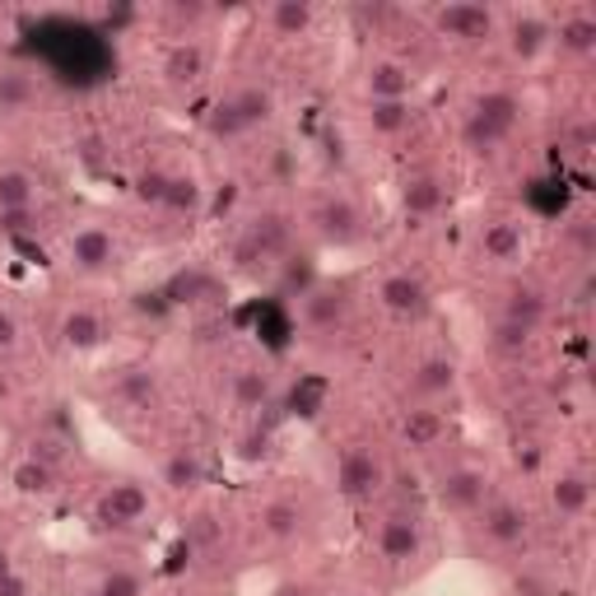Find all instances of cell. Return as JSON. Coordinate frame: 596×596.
<instances>
[{
    "label": "cell",
    "instance_id": "obj_50",
    "mask_svg": "<svg viewBox=\"0 0 596 596\" xmlns=\"http://www.w3.org/2000/svg\"><path fill=\"white\" fill-rule=\"evenodd\" d=\"M90 596H98V592H90Z\"/></svg>",
    "mask_w": 596,
    "mask_h": 596
},
{
    "label": "cell",
    "instance_id": "obj_37",
    "mask_svg": "<svg viewBox=\"0 0 596 596\" xmlns=\"http://www.w3.org/2000/svg\"><path fill=\"white\" fill-rule=\"evenodd\" d=\"M94 592L98 596H145V578L136 568H107Z\"/></svg>",
    "mask_w": 596,
    "mask_h": 596
},
{
    "label": "cell",
    "instance_id": "obj_1",
    "mask_svg": "<svg viewBox=\"0 0 596 596\" xmlns=\"http://www.w3.org/2000/svg\"><path fill=\"white\" fill-rule=\"evenodd\" d=\"M383 484H387V467H383L378 452L349 448V452L341 457V467H336V490H341L349 503H368L373 494H383Z\"/></svg>",
    "mask_w": 596,
    "mask_h": 596
},
{
    "label": "cell",
    "instance_id": "obj_14",
    "mask_svg": "<svg viewBox=\"0 0 596 596\" xmlns=\"http://www.w3.org/2000/svg\"><path fill=\"white\" fill-rule=\"evenodd\" d=\"M159 71H164V84H172V90H191L206 75V48L201 42H172Z\"/></svg>",
    "mask_w": 596,
    "mask_h": 596
},
{
    "label": "cell",
    "instance_id": "obj_13",
    "mask_svg": "<svg viewBox=\"0 0 596 596\" xmlns=\"http://www.w3.org/2000/svg\"><path fill=\"white\" fill-rule=\"evenodd\" d=\"M480 252H484V261H494V266H508V261H517V257L526 252L522 224H517V219H494V224H484Z\"/></svg>",
    "mask_w": 596,
    "mask_h": 596
},
{
    "label": "cell",
    "instance_id": "obj_18",
    "mask_svg": "<svg viewBox=\"0 0 596 596\" xmlns=\"http://www.w3.org/2000/svg\"><path fill=\"white\" fill-rule=\"evenodd\" d=\"M233 107V117L242 122V130H257V126H266L275 117V94L266 90V84H242V90L229 98Z\"/></svg>",
    "mask_w": 596,
    "mask_h": 596
},
{
    "label": "cell",
    "instance_id": "obj_24",
    "mask_svg": "<svg viewBox=\"0 0 596 596\" xmlns=\"http://www.w3.org/2000/svg\"><path fill=\"white\" fill-rule=\"evenodd\" d=\"M159 480L168 484V490H172V494H191V490H196V484H201V480H206V461H201V457H196V452H187V448H178V452H172V457L164 461V471H159Z\"/></svg>",
    "mask_w": 596,
    "mask_h": 596
},
{
    "label": "cell",
    "instance_id": "obj_7",
    "mask_svg": "<svg viewBox=\"0 0 596 596\" xmlns=\"http://www.w3.org/2000/svg\"><path fill=\"white\" fill-rule=\"evenodd\" d=\"M419 550H425V536H419V522L410 513L383 517V526H378V555L387 564H410V560H419Z\"/></svg>",
    "mask_w": 596,
    "mask_h": 596
},
{
    "label": "cell",
    "instance_id": "obj_38",
    "mask_svg": "<svg viewBox=\"0 0 596 596\" xmlns=\"http://www.w3.org/2000/svg\"><path fill=\"white\" fill-rule=\"evenodd\" d=\"M494 345L508 349V355H522V349L532 345V331L517 326V322H508V317H499V326H494Z\"/></svg>",
    "mask_w": 596,
    "mask_h": 596
},
{
    "label": "cell",
    "instance_id": "obj_23",
    "mask_svg": "<svg viewBox=\"0 0 596 596\" xmlns=\"http://www.w3.org/2000/svg\"><path fill=\"white\" fill-rule=\"evenodd\" d=\"M443 433H448V419L438 410H429V406L406 410V419H401V438L410 448H438L443 443Z\"/></svg>",
    "mask_w": 596,
    "mask_h": 596
},
{
    "label": "cell",
    "instance_id": "obj_16",
    "mask_svg": "<svg viewBox=\"0 0 596 596\" xmlns=\"http://www.w3.org/2000/svg\"><path fill=\"white\" fill-rule=\"evenodd\" d=\"M103 317L90 313V307H71V313L61 317V345L75 349V355H84V349H98L103 345Z\"/></svg>",
    "mask_w": 596,
    "mask_h": 596
},
{
    "label": "cell",
    "instance_id": "obj_9",
    "mask_svg": "<svg viewBox=\"0 0 596 596\" xmlns=\"http://www.w3.org/2000/svg\"><path fill=\"white\" fill-rule=\"evenodd\" d=\"M415 94V75L406 61H373L368 75H364V98L368 103H396V98H410Z\"/></svg>",
    "mask_w": 596,
    "mask_h": 596
},
{
    "label": "cell",
    "instance_id": "obj_47",
    "mask_svg": "<svg viewBox=\"0 0 596 596\" xmlns=\"http://www.w3.org/2000/svg\"><path fill=\"white\" fill-rule=\"evenodd\" d=\"M14 573V555H10V545H0V578H10Z\"/></svg>",
    "mask_w": 596,
    "mask_h": 596
},
{
    "label": "cell",
    "instance_id": "obj_46",
    "mask_svg": "<svg viewBox=\"0 0 596 596\" xmlns=\"http://www.w3.org/2000/svg\"><path fill=\"white\" fill-rule=\"evenodd\" d=\"M275 596H313V587H307V583H280Z\"/></svg>",
    "mask_w": 596,
    "mask_h": 596
},
{
    "label": "cell",
    "instance_id": "obj_12",
    "mask_svg": "<svg viewBox=\"0 0 596 596\" xmlns=\"http://www.w3.org/2000/svg\"><path fill=\"white\" fill-rule=\"evenodd\" d=\"M349 317V294L341 284H317L313 294H303V322L313 331H336Z\"/></svg>",
    "mask_w": 596,
    "mask_h": 596
},
{
    "label": "cell",
    "instance_id": "obj_36",
    "mask_svg": "<svg viewBox=\"0 0 596 596\" xmlns=\"http://www.w3.org/2000/svg\"><path fill=\"white\" fill-rule=\"evenodd\" d=\"M117 396L122 401H130V406H154V396H159V383H154V373H145V368H130V373H122V383H117Z\"/></svg>",
    "mask_w": 596,
    "mask_h": 596
},
{
    "label": "cell",
    "instance_id": "obj_4",
    "mask_svg": "<svg viewBox=\"0 0 596 596\" xmlns=\"http://www.w3.org/2000/svg\"><path fill=\"white\" fill-rule=\"evenodd\" d=\"M438 499H443L452 513H480L490 503V471L480 467H452L438 480Z\"/></svg>",
    "mask_w": 596,
    "mask_h": 596
},
{
    "label": "cell",
    "instance_id": "obj_15",
    "mask_svg": "<svg viewBox=\"0 0 596 596\" xmlns=\"http://www.w3.org/2000/svg\"><path fill=\"white\" fill-rule=\"evenodd\" d=\"M448 201V187L433 178V172H415V178L401 182V210L410 219H433Z\"/></svg>",
    "mask_w": 596,
    "mask_h": 596
},
{
    "label": "cell",
    "instance_id": "obj_28",
    "mask_svg": "<svg viewBox=\"0 0 596 596\" xmlns=\"http://www.w3.org/2000/svg\"><path fill=\"white\" fill-rule=\"evenodd\" d=\"M471 113L499 122L503 130H517V122H522V98H517L513 90H490V94H480V98L471 103Z\"/></svg>",
    "mask_w": 596,
    "mask_h": 596
},
{
    "label": "cell",
    "instance_id": "obj_44",
    "mask_svg": "<svg viewBox=\"0 0 596 596\" xmlns=\"http://www.w3.org/2000/svg\"><path fill=\"white\" fill-rule=\"evenodd\" d=\"M513 461H517V471H541V448L536 443H517Z\"/></svg>",
    "mask_w": 596,
    "mask_h": 596
},
{
    "label": "cell",
    "instance_id": "obj_26",
    "mask_svg": "<svg viewBox=\"0 0 596 596\" xmlns=\"http://www.w3.org/2000/svg\"><path fill=\"white\" fill-rule=\"evenodd\" d=\"M38 178L29 168H0V210H33Z\"/></svg>",
    "mask_w": 596,
    "mask_h": 596
},
{
    "label": "cell",
    "instance_id": "obj_39",
    "mask_svg": "<svg viewBox=\"0 0 596 596\" xmlns=\"http://www.w3.org/2000/svg\"><path fill=\"white\" fill-rule=\"evenodd\" d=\"M210 136H248V130H242V122L233 117V107H229V98L215 107V117H210Z\"/></svg>",
    "mask_w": 596,
    "mask_h": 596
},
{
    "label": "cell",
    "instance_id": "obj_3",
    "mask_svg": "<svg viewBox=\"0 0 596 596\" xmlns=\"http://www.w3.org/2000/svg\"><path fill=\"white\" fill-rule=\"evenodd\" d=\"M480 532L490 545H522L532 532V513L513 499H490L480 508Z\"/></svg>",
    "mask_w": 596,
    "mask_h": 596
},
{
    "label": "cell",
    "instance_id": "obj_35",
    "mask_svg": "<svg viewBox=\"0 0 596 596\" xmlns=\"http://www.w3.org/2000/svg\"><path fill=\"white\" fill-rule=\"evenodd\" d=\"M317 284H322V275H317V261H313V257H290V261H284V271H280V290L290 294V299L313 294Z\"/></svg>",
    "mask_w": 596,
    "mask_h": 596
},
{
    "label": "cell",
    "instance_id": "obj_43",
    "mask_svg": "<svg viewBox=\"0 0 596 596\" xmlns=\"http://www.w3.org/2000/svg\"><path fill=\"white\" fill-rule=\"evenodd\" d=\"M14 345H19V322L10 313H0V355H10Z\"/></svg>",
    "mask_w": 596,
    "mask_h": 596
},
{
    "label": "cell",
    "instance_id": "obj_20",
    "mask_svg": "<svg viewBox=\"0 0 596 596\" xmlns=\"http://www.w3.org/2000/svg\"><path fill=\"white\" fill-rule=\"evenodd\" d=\"M550 508L560 517H583L592 508V480L578 475V471H564L555 484H550Z\"/></svg>",
    "mask_w": 596,
    "mask_h": 596
},
{
    "label": "cell",
    "instance_id": "obj_49",
    "mask_svg": "<svg viewBox=\"0 0 596 596\" xmlns=\"http://www.w3.org/2000/svg\"><path fill=\"white\" fill-rule=\"evenodd\" d=\"M349 596H359V592H349Z\"/></svg>",
    "mask_w": 596,
    "mask_h": 596
},
{
    "label": "cell",
    "instance_id": "obj_30",
    "mask_svg": "<svg viewBox=\"0 0 596 596\" xmlns=\"http://www.w3.org/2000/svg\"><path fill=\"white\" fill-rule=\"evenodd\" d=\"M452 387H457V364L452 359H425L415 368V391L429 396V401L433 396H448Z\"/></svg>",
    "mask_w": 596,
    "mask_h": 596
},
{
    "label": "cell",
    "instance_id": "obj_45",
    "mask_svg": "<svg viewBox=\"0 0 596 596\" xmlns=\"http://www.w3.org/2000/svg\"><path fill=\"white\" fill-rule=\"evenodd\" d=\"M0 596H29V578L14 568L10 578H0Z\"/></svg>",
    "mask_w": 596,
    "mask_h": 596
},
{
    "label": "cell",
    "instance_id": "obj_31",
    "mask_svg": "<svg viewBox=\"0 0 596 596\" xmlns=\"http://www.w3.org/2000/svg\"><path fill=\"white\" fill-rule=\"evenodd\" d=\"M33 80L24 71H0V117H19L33 103Z\"/></svg>",
    "mask_w": 596,
    "mask_h": 596
},
{
    "label": "cell",
    "instance_id": "obj_19",
    "mask_svg": "<svg viewBox=\"0 0 596 596\" xmlns=\"http://www.w3.org/2000/svg\"><path fill=\"white\" fill-rule=\"evenodd\" d=\"M303 522H307V513L294 503V499H271L266 508H261V532H266L271 541H299L303 536Z\"/></svg>",
    "mask_w": 596,
    "mask_h": 596
},
{
    "label": "cell",
    "instance_id": "obj_33",
    "mask_svg": "<svg viewBox=\"0 0 596 596\" xmlns=\"http://www.w3.org/2000/svg\"><path fill=\"white\" fill-rule=\"evenodd\" d=\"M233 401L242 406V410H261L271 401V378L261 368H242V373H233Z\"/></svg>",
    "mask_w": 596,
    "mask_h": 596
},
{
    "label": "cell",
    "instance_id": "obj_25",
    "mask_svg": "<svg viewBox=\"0 0 596 596\" xmlns=\"http://www.w3.org/2000/svg\"><path fill=\"white\" fill-rule=\"evenodd\" d=\"M415 122V103L410 98H396V103H368V130L373 136H401Z\"/></svg>",
    "mask_w": 596,
    "mask_h": 596
},
{
    "label": "cell",
    "instance_id": "obj_42",
    "mask_svg": "<svg viewBox=\"0 0 596 596\" xmlns=\"http://www.w3.org/2000/svg\"><path fill=\"white\" fill-rule=\"evenodd\" d=\"M164 187H168V172H145V178H140V196H145V201H154V206H159Z\"/></svg>",
    "mask_w": 596,
    "mask_h": 596
},
{
    "label": "cell",
    "instance_id": "obj_6",
    "mask_svg": "<svg viewBox=\"0 0 596 596\" xmlns=\"http://www.w3.org/2000/svg\"><path fill=\"white\" fill-rule=\"evenodd\" d=\"M149 513V490L140 480H122V484H113L103 499H98V522L103 526H136L140 517Z\"/></svg>",
    "mask_w": 596,
    "mask_h": 596
},
{
    "label": "cell",
    "instance_id": "obj_41",
    "mask_svg": "<svg viewBox=\"0 0 596 596\" xmlns=\"http://www.w3.org/2000/svg\"><path fill=\"white\" fill-rule=\"evenodd\" d=\"M168 19H172V24H201V19H206V6H196V0H187V6H182V0H172V6H168Z\"/></svg>",
    "mask_w": 596,
    "mask_h": 596
},
{
    "label": "cell",
    "instance_id": "obj_34",
    "mask_svg": "<svg viewBox=\"0 0 596 596\" xmlns=\"http://www.w3.org/2000/svg\"><path fill=\"white\" fill-rule=\"evenodd\" d=\"M513 130H503L499 122H490V117H480V113H467V126H461V140H467V149H475V154H494Z\"/></svg>",
    "mask_w": 596,
    "mask_h": 596
},
{
    "label": "cell",
    "instance_id": "obj_10",
    "mask_svg": "<svg viewBox=\"0 0 596 596\" xmlns=\"http://www.w3.org/2000/svg\"><path fill=\"white\" fill-rule=\"evenodd\" d=\"M550 42H555V24H550L545 14H517L513 24H508V52L522 65H532Z\"/></svg>",
    "mask_w": 596,
    "mask_h": 596
},
{
    "label": "cell",
    "instance_id": "obj_17",
    "mask_svg": "<svg viewBox=\"0 0 596 596\" xmlns=\"http://www.w3.org/2000/svg\"><path fill=\"white\" fill-rule=\"evenodd\" d=\"M503 317L526 326L536 336V326L550 317V299L536 290V284H517V290H508V299H503Z\"/></svg>",
    "mask_w": 596,
    "mask_h": 596
},
{
    "label": "cell",
    "instance_id": "obj_21",
    "mask_svg": "<svg viewBox=\"0 0 596 596\" xmlns=\"http://www.w3.org/2000/svg\"><path fill=\"white\" fill-rule=\"evenodd\" d=\"M266 24L275 38H303L317 24V10H313V0H275L266 10Z\"/></svg>",
    "mask_w": 596,
    "mask_h": 596
},
{
    "label": "cell",
    "instance_id": "obj_22",
    "mask_svg": "<svg viewBox=\"0 0 596 596\" xmlns=\"http://www.w3.org/2000/svg\"><path fill=\"white\" fill-rule=\"evenodd\" d=\"M10 484L24 499H48L56 490V471L48 467V461H38V452H33V457H24V461H14V467H10Z\"/></svg>",
    "mask_w": 596,
    "mask_h": 596
},
{
    "label": "cell",
    "instance_id": "obj_27",
    "mask_svg": "<svg viewBox=\"0 0 596 596\" xmlns=\"http://www.w3.org/2000/svg\"><path fill=\"white\" fill-rule=\"evenodd\" d=\"M555 38H560V48L568 56H592L596 52V14H568V19H560Z\"/></svg>",
    "mask_w": 596,
    "mask_h": 596
},
{
    "label": "cell",
    "instance_id": "obj_5",
    "mask_svg": "<svg viewBox=\"0 0 596 596\" xmlns=\"http://www.w3.org/2000/svg\"><path fill=\"white\" fill-rule=\"evenodd\" d=\"M433 29L452 42H480V38L494 33V14L484 6H471V0H452V6H443L433 14Z\"/></svg>",
    "mask_w": 596,
    "mask_h": 596
},
{
    "label": "cell",
    "instance_id": "obj_48",
    "mask_svg": "<svg viewBox=\"0 0 596 596\" xmlns=\"http://www.w3.org/2000/svg\"><path fill=\"white\" fill-rule=\"evenodd\" d=\"M6 396H10V383H6V378H0V401H6Z\"/></svg>",
    "mask_w": 596,
    "mask_h": 596
},
{
    "label": "cell",
    "instance_id": "obj_11",
    "mask_svg": "<svg viewBox=\"0 0 596 596\" xmlns=\"http://www.w3.org/2000/svg\"><path fill=\"white\" fill-rule=\"evenodd\" d=\"M317 233H322L326 242H336V248H349V242L364 233L359 206L345 201V196H331V201H322V210H317Z\"/></svg>",
    "mask_w": 596,
    "mask_h": 596
},
{
    "label": "cell",
    "instance_id": "obj_29",
    "mask_svg": "<svg viewBox=\"0 0 596 596\" xmlns=\"http://www.w3.org/2000/svg\"><path fill=\"white\" fill-rule=\"evenodd\" d=\"M159 299H168V303H206V299H215V280L206 271H178L164 284Z\"/></svg>",
    "mask_w": 596,
    "mask_h": 596
},
{
    "label": "cell",
    "instance_id": "obj_2",
    "mask_svg": "<svg viewBox=\"0 0 596 596\" xmlns=\"http://www.w3.org/2000/svg\"><path fill=\"white\" fill-rule=\"evenodd\" d=\"M65 257H71V266L80 275H98V271H107L117 261V238H113V229H103V224H84V229L71 233Z\"/></svg>",
    "mask_w": 596,
    "mask_h": 596
},
{
    "label": "cell",
    "instance_id": "obj_40",
    "mask_svg": "<svg viewBox=\"0 0 596 596\" xmlns=\"http://www.w3.org/2000/svg\"><path fill=\"white\" fill-rule=\"evenodd\" d=\"M0 233H6V238L33 233V210H0Z\"/></svg>",
    "mask_w": 596,
    "mask_h": 596
},
{
    "label": "cell",
    "instance_id": "obj_8",
    "mask_svg": "<svg viewBox=\"0 0 596 596\" xmlns=\"http://www.w3.org/2000/svg\"><path fill=\"white\" fill-rule=\"evenodd\" d=\"M378 299H383L387 313H396V317H419V313H429V290H425V280L410 275V271L383 275Z\"/></svg>",
    "mask_w": 596,
    "mask_h": 596
},
{
    "label": "cell",
    "instance_id": "obj_32",
    "mask_svg": "<svg viewBox=\"0 0 596 596\" xmlns=\"http://www.w3.org/2000/svg\"><path fill=\"white\" fill-rule=\"evenodd\" d=\"M159 206L168 215H191L196 206H201V182H196L191 172H168V187L159 196Z\"/></svg>",
    "mask_w": 596,
    "mask_h": 596
}]
</instances>
